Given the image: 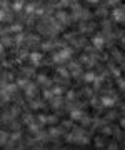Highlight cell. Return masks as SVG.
I'll use <instances>...</instances> for the list:
<instances>
[{"label": "cell", "mask_w": 125, "mask_h": 150, "mask_svg": "<svg viewBox=\"0 0 125 150\" xmlns=\"http://www.w3.org/2000/svg\"><path fill=\"white\" fill-rule=\"evenodd\" d=\"M117 123L120 125V129H122V130H125V115H122V117L119 118V122H117Z\"/></svg>", "instance_id": "40"}, {"label": "cell", "mask_w": 125, "mask_h": 150, "mask_svg": "<svg viewBox=\"0 0 125 150\" xmlns=\"http://www.w3.org/2000/svg\"><path fill=\"white\" fill-rule=\"evenodd\" d=\"M54 17L57 18V22H59L64 28L69 27V25H72V22H73V18H72V15H70V12L64 10V8H59V10L54 13Z\"/></svg>", "instance_id": "5"}, {"label": "cell", "mask_w": 125, "mask_h": 150, "mask_svg": "<svg viewBox=\"0 0 125 150\" xmlns=\"http://www.w3.org/2000/svg\"><path fill=\"white\" fill-rule=\"evenodd\" d=\"M72 55H73V48L70 45H64V47H60L52 52V64L65 65L72 60Z\"/></svg>", "instance_id": "2"}, {"label": "cell", "mask_w": 125, "mask_h": 150, "mask_svg": "<svg viewBox=\"0 0 125 150\" xmlns=\"http://www.w3.org/2000/svg\"><path fill=\"white\" fill-rule=\"evenodd\" d=\"M78 93V98H87V100H90L93 95H95V90H93L92 87H83L80 92H77Z\"/></svg>", "instance_id": "21"}, {"label": "cell", "mask_w": 125, "mask_h": 150, "mask_svg": "<svg viewBox=\"0 0 125 150\" xmlns=\"http://www.w3.org/2000/svg\"><path fill=\"white\" fill-rule=\"evenodd\" d=\"M67 69L70 72V79H80L82 75H83V65L78 62V60H70L69 64H67Z\"/></svg>", "instance_id": "6"}, {"label": "cell", "mask_w": 125, "mask_h": 150, "mask_svg": "<svg viewBox=\"0 0 125 150\" xmlns=\"http://www.w3.org/2000/svg\"><path fill=\"white\" fill-rule=\"evenodd\" d=\"M78 98V93L75 90H67L65 92V102H75Z\"/></svg>", "instance_id": "32"}, {"label": "cell", "mask_w": 125, "mask_h": 150, "mask_svg": "<svg viewBox=\"0 0 125 150\" xmlns=\"http://www.w3.org/2000/svg\"><path fill=\"white\" fill-rule=\"evenodd\" d=\"M38 2H42V0H38Z\"/></svg>", "instance_id": "43"}, {"label": "cell", "mask_w": 125, "mask_h": 150, "mask_svg": "<svg viewBox=\"0 0 125 150\" xmlns=\"http://www.w3.org/2000/svg\"><path fill=\"white\" fill-rule=\"evenodd\" d=\"M107 142H109V137L100 134V132H97V134L92 137V145L95 147V150H103V147L107 145Z\"/></svg>", "instance_id": "12"}, {"label": "cell", "mask_w": 125, "mask_h": 150, "mask_svg": "<svg viewBox=\"0 0 125 150\" xmlns=\"http://www.w3.org/2000/svg\"><path fill=\"white\" fill-rule=\"evenodd\" d=\"M117 90L125 92V79L124 77H119V79H117Z\"/></svg>", "instance_id": "37"}, {"label": "cell", "mask_w": 125, "mask_h": 150, "mask_svg": "<svg viewBox=\"0 0 125 150\" xmlns=\"http://www.w3.org/2000/svg\"><path fill=\"white\" fill-rule=\"evenodd\" d=\"M8 140H10V132L0 127V147H5L8 144Z\"/></svg>", "instance_id": "25"}, {"label": "cell", "mask_w": 125, "mask_h": 150, "mask_svg": "<svg viewBox=\"0 0 125 150\" xmlns=\"http://www.w3.org/2000/svg\"><path fill=\"white\" fill-rule=\"evenodd\" d=\"M103 117H105V120H107V122L114 123V122H119V118L122 117V115H120V113L117 112V110H114V108H109V112L105 113Z\"/></svg>", "instance_id": "22"}, {"label": "cell", "mask_w": 125, "mask_h": 150, "mask_svg": "<svg viewBox=\"0 0 125 150\" xmlns=\"http://www.w3.org/2000/svg\"><path fill=\"white\" fill-rule=\"evenodd\" d=\"M25 4L20 2V0H13V4H12V12H22Z\"/></svg>", "instance_id": "33"}, {"label": "cell", "mask_w": 125, "mask_h": 150, "mask_svg": "<svg viewBox=\"0 0 125 150\" xmlns=\"http://www.w3.org/2000/svg\"><path fill=\"white\" fill-rule=\"evenodd\" d=\"M105 5L107 7H117V5H120V0H105Z\"/></svg>", "instance_id": "39"}, {"label": "cell", "mask_w": 125, "mask_h": 150, "mask_svg": "<svg viewBox=\"0 0 125 150\" xmlns=\"http://www.w3.org/2000/svg\"><path fill=\"white\" fill-rule=\"evenodd\" d=\"M42 97H44L45 100L49 102L50 98L54 97V92H52V88H44V90H42Z\"/></svg>", "instance_id": "38"}, {"label": "cell", "mask_w": 125, "mask_h": 150, "mask_svg": "<svg viewBox=\"0 0 125 150\" xmlns=\"http://www.w3.org/2000/svg\"><path fill=\"white\" fill-rule=\"evenodd\" d=\"M70 15L75 22H85V20H92L93 13L88 8L78 4V2H73V5L70 7Z\"/></svg>", "instance_id": "3"}, {"label": "cell", "mask_w": 125, "mask_h": 150, "mask_svg": "<svg viewBox=\"0 0 125 150\" xmlns=\"http://www.w3.org/2000/svg\"><path fill=\"white\" fill-rule=\"evenodd\" d=\"M60 127L65 130V132H70L73 127H75V122L72 118H65V120H60Z\"/></svg>", "instance_id": "26"}, {"label": "cell", "mask_w": 125, "mask_h": 150, "mask_svg": "<svg viewBox=\"0 0 125 150\" xmlns=\"http://www.w3.org/2000/svg\"><path fill=\"white\" fill-rule=\"evenodd\" d=\"M110 15H112V20H114L117 25H125V4L124 5L114 7L112 12H110Z\"/></svg>", "instance_id": "7"}, {"label": "cell", "mask_w": 125, "mask_h": 150, "mask_svg": "<svg viewBox=\"0 0 125 150\" xmlns=\"http://www.w3.org/2000/svg\"><path fill=\"white\" fill-rule=\"evenodd\" d=\"M120 112H122V115H125V103L122 105V108H120Z\"/></svg>", "instance_id": "42"}, {"label": "cell", "mask_w": 125, "mask_h": 150, "mask_svg": "<svg viewBox=\"0 0 125 150\" xmlns=\"http://www.w3.org/2000/svg\"><path fill=\"white\" fill-rule=\"evenodd\" d=\"M28 64L33 67L44 65V52H30L28 54Z\"/></svg>", "instance_id": "16"}, {"label": "cell", "mask_w": 125, "mask_h": 150, "mask_svg": "<svg viewBox=\"0 0 125 150\" xmlns=\"http://www.w3.org/2000/svg\"><path fill=\"white\" fill-rule=\"evenodd\" d=\"M92 45L97 48L98 52H102L103 48L107 47V40H105V35L103 33H95L92 37Z\"/></svg>", "instance_id": "15"}, {"label": "cell", "mask_w": 125, "mask_h": 150, "mask_svg": "<svg viewBox=\"0 0 125 150\" xmlns=\"http://www.w3.org/2000/svg\"><path fill=\"white\" fill-rule=\"evenodd\" d=\"M85 115V108H80V107H73L69 110V118H72L73 122H80V118Z\"/></svg>", "instance_id": "19"}, {"label": "cell", "mask_w": 125, "mask_h": 150, "mask_svg": "<svg viewBox=\"0 0 125 150\" xmlns=\"http://www.w3.org/2000/svg\"><path fill=\"white\" fill-rule=\"evenodd\" d=\"M47 130H49V144L60 145L62 142H65L67 132L60 127V123L59 125H50V127H47Z\"/></svg>", "instance_id": "4"}, {"label": "cell", "mask_w": 125, "mask_h": 150, "mask_svg": "<svg viewBox=\"0 0 125 150\" xmlns=\"http://www.w3.org/2000/svg\"><path fill=\"white\" fill-rule=\"evenodd\" d=\"M13 22V13L8 8L0 7V23H12Z\"/></svg>", "instance_id": "20"}, {"label": "cell", "mask_w": 125, "mask_h": 150, "mask_svg": "<svg viewBox=\"0 0 125 150\" xmlns=\"http://www.w3.org/2000/svg\"><path fill=\"white\" fill-rule=\"evenodd\" d=\"M92 120H93V117H92V115H88V113L85 112V115L80 118V122H78V123H80L83 129H90V125H92Z\"/></svg>", "instance_id": "27"}, {"label": "cell", "mask_w": 125, "mask_h": 150, "mask_svg": "<svg viewBox=\"0 0 125 150\" xmlns=\"http://www.w3.org/2000/svg\"><path fill=\"white\" fill-rule=\"evenodd\" d=\"M110 62H114L117 65H122L125 62V54L119 48H112L110 50Z\"/></svg>", "instance_id": "17"}, {"label": "cell", "mask_w": 125, "mask_h": 150, "mask_svg": "<svg viewBox=\"0 0 125 150\" xmlns=\"http://www.w3.org/2000/svg\"><path fill=\"white\" fill-rule=\"evenodd\" d=\"M47 103H49V102H47L45 98L35 97V98H30V100H28V108H30L32 112H42Z\"/></svg>", "instance_id": "11"}, {"label": "cell", "mask_w": 125, "mask_h": 150, "mask_svg": "<svg viewBox=\"0 0 125 150\" xmlns=\"http://www.w3.org/2000/svg\"><path fill=\"white\" fill-rule=\"evenodd\" d=\"M52 92H54V95H64V87L59 85V83H54L52 85Z\"/></svg>", "instance_id": "36"}, {"label": "cell", "mask_w": 125, "mask_h": 150, "mask_svg": "<svg viewBox=\"0 0 125 150\" xmlns=\"http://www.w3.org/2000/svg\"><path fill=\"white\" fill-rule=\"evenodd\" d=\"M35 82H37L38 85H42L44 88H52V85H54V80L45 72H40V74L35 75Z\"/></svg>", "instance_id": "14"}, {"label": "cell", "mask_w": 125, "mask_h": 150, "mask_svg": "<svg viewBox=\"0 0 125 150\" xmlns=\"http://www.w3.org/2000/svg\"><path fill=\"white\" fill-rule=\"evenodd\" d=\"M22 92H23V95H25L27 100L35 98V97H38V93H40V85H38L37 82H28Z\"/></svg>", "instance_id": "9"}, {"label": "cell", "mask_w": 125, "mask_h": 150, "mask_svg": "<svg viewBox=\"0 0 125 150\" xmlns=\"http://www.w3.org/2000/svg\"><path fill=\"white\" fill-rule=\"evenodd\" d=\"M93 17H97V18H107L109 17V7L107 5H97V10L93 13Z\"/></svg>", "instance_id": "23"}, {"label": "cell", "mask_w": 125, "mask_h": 150, "mask_svg": "<svg viewBox=\"0 0 125 150\" xmlns=\"http://www.w3.org/2000/svg\"><path fill=\"white\" fill-rule=\"evenodd\" d=\"M33 75H35V67L33 65H22L20 69H18V77H23V79H32Z\"/></svg>", "instance_id": "18"}, {"label": "cell", "mask_w": 125, "mask_h": 150, "mask_svg": "<svg viewBox=\"0 0 125 150\" xmlns=\"http://www.w3.org/2000/svg\"><path fill=\"white\" fill-rule=\"evenodd\" d=\"M103 150H120V145L115 139H109V142H107V145L103 147Z\"/></svg>", "instance_id": "31"}, {"label": "cell", "mask_w": 125, "mask_h": 150, "mask_svg": "<svg viewBox=\"0 0 125 150\" xmlns=\"http://www.w3.org/2000/svg\"><path fill=\"white\" fill-rule=\"evenodd\" d=\"M97 30V23L93 20H85V22H78V33L82 35H88Z\"/></svg>", "instance_id": "10"}, {"label": "cell", "mask_w": 125, "mask_h": 150, "mask_svg": "<svg viewBox=\"0 0 125 150\" xmlns=\"http://www.w3.org/2000/svg\"><path fill=\"white\" fill-rule=\"evenodd\" d=\"M49 105H50V108H52L55 113H59V112H62V110H65V97L54 95V97L49 100Z\"/></svg>", "instance_id": "8"}, {"label": "cell", "mask_w": 125, "mask_h": 150, "mask_svg": "<svg viewBox=\"0 0 125 150\" xmlns=\"http://www.w3.org/2000/svg\"><path fill=\"white\" fill-rule=\"evenodd\" d=\"M73 2H75V0H59L57 5H59V8H70V7L73 5Z\"/></svg>", "instance_id": "34"}, {"label": "cell", "mask_w": 125, "mask_h": 150, "mask_svg": "<svg viewBox=\"0 0 125 150\" xmlns=\"http://www.w3.org/2000/svg\"><path fill=\"white\" fill-rule=\"evenodd\" d=\"M100 100H102L103 108H114L115 105L119 103V95H117V93H114V95L103 93V95H100Z\"/></svg>", "instance_id": "13"}, {"label": "cell", "mask_w": 125, "mask_h": 150, "mask_svg": "<svg viewBox=\"0 0 125 150\" xmlns=\"http://www.w3.org/2000/svg\"><path fill=\"white\" fill-rule=\"evenodd\" d=\"M82 79H83V82H85V83H93V82H95V79H97V74L88 70V72H83Z\"/></svg>", "instance_id": "28"}, {"label": "cell", "mask_w": 125, "mask_h": 150, "mask_svg": "<svg viewBox=\"0 0 125 150\" xmlns=\"http://www.w3.org/2000/svg\"><path fill=\"white\" fill-rule=\"evenodd\" d=\"M85 2L90 4V5H98V2H100V0H85Z\"/></svg>", "instance_id": "41"}, {"label": "cell", "mask_w": 125, "mask_h": 150, "mask_svg": "<svg viewBox=\"0 0 125 150\" xmlns=\"http://www.w3.org/2000/svg\"><path fill=\"white\" fill-rule=\"evenodd\" d=\"M57 77H62V79H70V72H69L67 67L59 65V67H57Z\"/></svg>", "instance_id": "30"}, {"label": "cell", "mask_w": 125, "mask_h": 150, "mask_svg": "<svg viewBox=\"0 0 125 150\" xmlns=\"http://www.w3.org/2000/svg\"><path fill=\"white\" fill-rule=\"evenodd\" d=\"M88 105H90V107L93 108V110H103V105H102V100H100V97H95L93 95L92 98H90V100H88Z\"/></svg>", "instance_id": "24"}, {"label": "cell", "mask_w": 125, "mask_h": 150, "mask_svg": "<svg viewBox=\"0 0 125 150\" xmlns=\"http://www.w3.org/2000/svg\"><path fill=\"white\" fill-rule=\"evenodd\" d=\"M28 82H30L28 79H23V77H18V79L15 80V83H17V87H18L20 90H23V88H25V85H27Z\"/></svg>", "instance_id": "35"}, {"label": "cell", "mask_w": 125, "mask_h": 150, "mask_svg": "<svg viewBox=\"0 0 125 150\" xmlns=\"http://www.w3.org/2000/svg\"><path fill=\"white\" fill-rule=\"evenodd\" d=\"M0 40H2V43H4V47H5V48H10V47L15 45V38H12L8 33H7V35H2Z\"/></svg>", "instance_id": "29"}, {"label": "cell", "mask_w": 125, "mask_h": 150, "mask_svg": "<svg viewBox=\"0 0 125 150\" xmlns=\"http://www.w3.org/2000/svg\"><path fill=\"white\" fill-rule=\"evenodd\" d=\"M65 144L77 145V147H88L92 144V135H90L88 129H83L82 125H75L70 132H67Z\"/></svg>", "instance_id": "1"}, {"label": "cell", "mask_w": 125, "mask_h": 150, "mask_svg": "<svg viewBox=\"0 0 125 150\" xmlns=\"http://www.w3.org/2000/svg\"><path fill=\"white\" fill-rule=\"evenodd\" d=\"M0 149H2V147H0Z\"/></svg>", "instance_id": "44"}]
</instances>
